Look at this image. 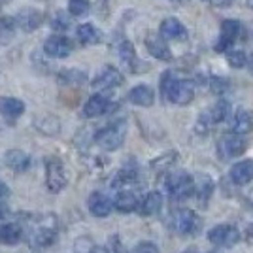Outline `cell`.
Here are the masks:
<instances>
[{
    "mask_svg": "<svg viewBox=\"0 0 253 253\" xmlns=\"http://www.w3.org/2000/svg\"><path fill=\"white\" fill-rule=\"evenodd\" d=\"M161 95L176 106H187L195 98V85L189 80H179L172 72L161 76Z\"/></svg>",
    "mask_w": 253,
    "mask_h": 253,
    "instance_id": "obj_1",
    "label": "cell"
},
{
    "mask_svg": "<svg viewBox=\"0 0 253 253\" xmlns=\"http://www.w3.org/2000/svg\"><path fill=\"white\" fill-rule=\"evenodd\" d=\"M165 189L172 201H185L195 195V178H191L185 170L169 172L165 178Z\"/></svg>",
    "mask_w": 253,
    "mask_h": 253,
    "instance_id": "obj_2",
    "label": "cell"
},
{
    "mask_svg": "<svg viewBox=\"0 0 253 253\" xmlns=\"http://www.w3.org/2000/svg\"><path fill=\"white\" fill-rule=\"evenodd\" d=\"M126 138V121L125 119H117L110 125L102 126L100 130H96L95 142L96 146H100L106 151H116L123 146Z\"/></svg>",
    "mask_w": 253,
    "mask_h": 253,
    "instance_id": "obj_3",
    "label": "cell"
},
{
    "mask_svg": "<svg viewBox=\"0 0 253 253\" xmlns=\"http://www.w3.org/2000/svg\"><path fill=\"white\" fill-rule=\"evenodd\" d=\"M57 240V219L55 215H45L38 219L31 231V246L45 250Z\"/></svg>",
    "mask_w": 253,
    "mask_h": 253,
    "instance_id": "obj_4",
    "label": "cell"
},
{
    "mask_svg": "<svg viewBox=\"0 0 253 253\" xmlns=\"http://www.w3.org/2000/svg\"><path fill=\"white\" fill-rule=\"evenodd\" d=\"M68 178H66V169L63 161L57 157L45 159V187L49 193H61L66 187Z\"/></svg>",
    "mask_w": 253,
    "mask_h": 253,
    "instance_id": "obj_5",
    "label": "cell"
},
{
    "mask_svg": "<svg viewBox=\"0 0 253 253\" xmlns=\"http://www.w3.org/2000/svg\"><path fill=\"white\" fill-rule=\"evenodd\" d=\"M246 149H248L246 138L242 134H236V132H229V134L219 138V142H217V153L221 159L240 157Z\"/></svg>",
    "mask_w": 253,
    "mask_h": 253,
    "instance_id": "obj_6",
    "label": "cell"
},
{
    "mask_svg": "<svg viewBox=\"0 0 253 253\" xmlns=\"http://www.w3.org/2000/svg\"><path fill=\"white\" fill-rule=\"evenodd\" d=\"M208 240L213 246H217V248H232L240 240V232H238L236 227H232L229 223H223V225H217V227L210 229Z\"/></svg>",
    "mask_w": 253,
    "mask_h": 253,
    "instance_id": "obj_7",
    "label": "cell"
},
{
    "mask_svg": "<svg viewBox=\"0 0 253 253\" xmlns=\"http://www.w3.org/2000/svg\"><path fill=\"white\" fill-rule=\"evenodd\" d=\"M240 23L234 21V19H223L221 21V32H219V38L215 40L213 49L217 53H225L231 49V45H234L236 38L240 36Z\"/></svg>",
    "mask_w": 253,
    "mask_h": 253,
    "instance_id": "obj_8",
    "label": "cell"
},
{
    "mask_svg": "<svg viewBox=\"0 0 253 253\" xmlns=\"http://www.w3.org/2000/svg\"><path fill=\"white\" fill-rule=\"evenodd\" d=\"M172 227L178 234H193L199 229V217L189 208H179L172 215Z\"/></svg>",
    "mask_w": 253,
    "mask_h": 253,
    "instance_id": "obj_9",
    "label": "cell"
},
{
    "mask_svg": "<svg viewBox=\"0 0 253 253\" xmlns=\"http://www.w3.org/2000/svg\"><path fill=\"white\" fill-rule=\"evenodd\" d=\"M117 53H119V59L128 72H142V70H148V64H144L136 55V49L130 40H123L117 47Z\"/></svg>",
    "mask_w": 253,
    "mask_h": 253,
    "instance_id": "obj_10",
    "label": "cell"
},
{
    "mask_svg": "<svg viewBox=\"0 0 253 253\" xmlns=\"http://www.w3.org/2000/svg\"><path fill=\"white\" fill-rule=\"evenodd\" d=\"M123 84V74L114 68V66H104L98 74L95 76V80L91 82L95 91H108V89H114Z\"/></svg>",
    "mask_w": 253,
    "mask_h": 253,
    "instance_id": "obj_11",
    "label": "cell"
},
{
    "mask_svg": "<svg viewBox=\"0 0 253 253\" xmlns=\"http://www.w3.org/2000/svg\"><path fill=\"white\" fill-rule=\"evenodd\" d=\"M43 51L51 59H66L72 51V43L63 34H53L43 42Z\"/></svg>",
    "mask_w": 253,
    "mask_h": 253,
    "instance_id": "obj_12",
    "label": "cell"
},
{
    "mask_svg": "<svg viewBox=\"0 0 253 253\" xmlns=\"http://www.w3.org/2000/svg\"><path fill=\"white\" fill-rule=\"evenodd\" d=\"M146 47H148L149 55L157 61H163V63H170L172 61V51L167 45L165 38L161 34H155V32H149L146 36Z\"/></svg>",
    "mask_w": 253,
    "mask_h": 253,
    "instance_id": "obj_13",
    "label": "cell"
},
{
    "mask_svg": "<svg viewBox=\"0 0 253 253\" xmlns=\"http://www.w3.org/2000/svg\"><path fill=\"white\" fill-rule=\"evenodd\" d=\"M87 208L91 211V215H95V217H108L112 213V208H114V201L104 193L95 191L87 199Z\"/></svg>",
    "mask_w": 253,
    "mask_h": 253,
    "instance_id": "obj_14",
    "label": "cell"
},
{
    "mask_svg": "<svg viewBox=\"0 0 253 253\" xmlns=\"http://www.w3.org/2000/svg\"><path fill=\"white\" fill-rule=\"evenodd\" d=\"M159 34L165 38V40H176V42H181L187 38V29L185 25L176 19V17H167L165 21L161 23L159 27Z\"/></svg>",
    "mask_w": 253,
    "mask_h": 253,
    "instance_id": "obj_15",
    "label": "cell"
},
{
    "mask_svg": "<svg viewBox=\"0 0 253 253\" xmlns=\"http://www.w3.org/2000/svg\"><path fill=\"white\" fill-rule=\"evenodd\" d=\"M15 21H17V27L25 32H32L36 31L43 21V13L36 8H25L21 10L17 15H15Z\"/></svg>",
    "mask_w": 253,
    "mask_h": 253,
    "instance_id": "obj_16",
    "label": "cell"
},
{
    "mask_svg": "<svg viewBox=\"0 0 253 253\" xmlns=\"http://www.w3.org/2000/svg\"><path fill=\"white\" fill-rule=\"evenodd\" d=\"M231 181L234 185H248L253 181V161L246 159V161H238L236 165H232L231 172Z\"/></svg>",
    "mask_w": 253,
    "mask_h": 253,
    "instance_id": "obj_17",
    "label": "cell"
},
{
    "mask_svg": "<svg viewBox=\"0 0 253 253\" xmlns=\"http://www.w3.org/2000/svg\"><path fill=\"white\" fill-rule=\"evenodd\" d=\"M112 108V102L106 98L104 95H100V93H96L93 95L84 106V117L87 119H93V117H100L104 116L106 112Z\"/></svg>",
    "mask_w": 253,
    "mask_h": 253,
    "instance_id": "obj_18",
    "label": "cell"
},
{
    "mask_svg": "<svg viewBox=\"0 0 253 253\" xmlns=\"http://www.w3.org/2000/svg\"><path fill=\"white\" fill-rule=\"evenodd\" d=\"M4 163L13 172H27L31 169V157L21 149H8L4 153Z\"/></svg>",
    "mask_w": 253,
    "mask_h": 253,
    "instance_id": "obj_19",
    "label": "cell"
},
{
    "mask_svg": "<svg viewBox=\"0 0 253 253\" xmlns=\"http://www.w3.org/2000/svg\"><path fill=\"white\" fill-rule=\"evenodd\" d=\"M161 208H163V195L159 191H149L148 195L140 201L136 211L144 217H151V215H157Z\"/></svg>",
    "mask_w": 253,
    "mask_h": 253,
    "instance_id": "obj_20",
    "label": "cell"
},
{
    "mask_svg": "<svg viewBox=\"0 0 253 253\" xmlns=\"http://www.w3.org/2000/svg\"><path fill=\"white\" fill-rule=\"evenodd\" d=\"M128 102L134 106H142V108H149L155 102V91L149 85H136L128 91Z\"/></svg>",
    "mask_w": 253,
    "mask_h": 253,
    "instance_id": "obj_21",
    "label": "cell"
},
{
    "mask_svg": "<svg viewBox=\"0 0 253 253\" xmlns=\"http://www.w3.org/2000/svg\"><path fill=\"white\" fill-rule=\"evenodd\" d=\"M25 114V102L13 96H0V116L4 119H17Z\"/></svg>",
    "mask_w": 253,
    "mask_h": 253,
    "instance_id": "obj_22",
    "label": "cell"
},
{
    "mask_svg": "<svg viewBox=\"0 0 253 253\" xmlns=\"http://www.w3.org/2000/svg\"><path fill=\"white\" fill-rule=\"evenodd\" d=\"M23 238V229L19 223L6 221L0 223V244L4 246H15Z\"/></svg>",
    "mask_w": 253,
    "mask_h": 253,
    "instance_id": "obj_23",
    "label": "cell"
},
{
    "mask_svg": "<svg viewBox=\"0 0 253 253\" xmlns=\"http://www.w3.org/2000/svg\"><path fill=\"white\" fill-rule=\"evenodd\" d=\"M253 128V116L248 110H238L231 119V132L236 134H248Z\"/></svg>",
    "mask_w": 253,
    "mask_h": 253,
    "instance_id": "obj_24",
    "label": "cell"
},
{
    "mask_svg": "<svg viewBox=\"0 0 253 253\" xmlns=\"http://www.w3.org/2000/svg\"><path fill=\"white\" fill-rule=\"evenodd\" d=\"M138 204H140V201L132 191H119L116 201H114V208L121 213H130V211L138 210Z\"/></svg>",
    "mask_w": 253,
    "mask_h": 253,
    "instance_id": "obj_25",
    "label": "cell"
},
{
    "mask_svg": "<svg viewBox=\"0 0 253 253\" xmlns=\"http://www.w3.org/2000/svg\"><path fill=\"white\" fill-rule=\"evenodd\" d=\"M76 36H78V40H80L82 45H93V43H98L102 40V32L98 31L95 25H91V23H85L82 27H78Z\"/></svg>",
    "mask_w": 253,
    "mask_h": 253,
    "instance_id": "obj_26",
    "label": "cell"
},
{
    "mask_svg": "<svg viewBox=\"0 0 253 253\" xmlns=\"http://www.w3.org/2000/svg\"><path fill=\"white\" fill-rule=\"evenodd\" d=\"M211 193H213V181H211L210 176L202 174L199 178H195V195H197L201 204H206L210 201Z\"/></svg>",
    "mask_w": 253,
    "mask_h": 253,
    "instance_id": "obj_27",
    "label": "cell"
},
{
    "mask_svg": "<svg viewBox=\"0 0 253 253\" xmlns=\"http://www.w3.org/2000/svg\"><path fill=\"white\" fill-rule=\"evenodd\" d=\"M87 82V74H85L84 70H78V68H68V70H63V72H59V84L61 85H66V87H70V85H84Z\"/></svg>",
    "mask_w": 253,
    "mask_h": 253,
    "instance_id": "obj_28",
    "label": "cell"
},
{
    "mask_svg": "<svg viewBox=\"0 0 253 253\" xmlns=\"http://www.w3.org/2000/svg\"><path fill=\"white\" fill-rule=\"evenodd\" d=\"M17 21L15 17H0V45L8 43L15 36Z\"/></svg>",
    "mask_w": 253,
    "mask_h": 253,
    "instance_id": "obj_29",
    "label": "cell"
},
{
    "mask_svg": "<svg viewBox=\"0 0 253 253\" xmlns=\"http://www.w3.org/2000/svg\"><path fill=\"white\" fill-rule=\"evenodd\" d=\"M208 112H210L213 125H215V123H223L227 117L231 116V104H229V100L221 98V100H217L215 104L211 106Z\"/></svg>",
    "mask_w": 253,
    "mask_h": 253,
    "instance_id": "obj_30",
    "label": "cell"
},
{
    "mask_svg": "<svg viewBox=\"0 0 253 253\" xmlns=\"http://www.w3.org/2000/svg\"><path fill=\"white\" fill-rule=\"evenodd\" d=\"M138 178V169L132 165V167H123V169L117 172L116 179H114V185L116 187H126L130 183H134Z\"/></svg>",
    "mask_w": 253,
    "mask_h": 253,
    "instance_id": "obj_31",
    "label": "cell"
},
{
    "mask_svg": "<svg viewBox=\"0 0 253 253\" xmlns=\"http://www.w3.org/2000/svg\"><path fill=\"white\" fill-rule=\"evenodd\" d=\"M176 159H178V153L176 151H167V153H163L161 157H157L153 163H151V167L153 170H157V172H163V170L170 169L174 163H176Z\"/></svg>",
    "mask_w": 253,
    "mask_h": 253,
    "instance_id": "obj_32",
    "label": "cell"
},
{
    "mask_svg": "<svg viewBox=\"0 0 253 253\" xmlns=\"http://www.w3.org/2000/svg\"><path fill=\"white\" fill-rule=\"evenodd\" d=\"M91 10L89 0H68V13L72 17H84Z\"/></svg>",
    "mask_w": 253,
    "mask_h": 253,
    "instance_id": "obj_33",
    "label": "cell"
},
{
    "mask_svg": "<svg viewBox=\"0 0 253 253\" xmlns=\"http://www.w3.org/2000/svg\"><path fill=\"white\" fill-rule=\"evenodd\" d=\"M227 63L232 68H244L248 64V55L242 49H229L227 51Z\"/></svg>",
    "mask_w": 253,
    "mask_h": 253,
    "instance_id": "obj_34",
    "label": "cell"
},
{
    "mask_svg": "<svg viewBox=\"0 0 253 253\" xmlns=\"http://www.w3.org/2000/svg\"><path fill=\"white\" fill-rule=\"evenodd\" d=\"M208 85H210V91L213 95H223V93H227V89H229V80L219 78V76H211Z\"/></svg>",
    "mask_w": 253,
    "mask_h": 253,
    "instance_id": "obj_35",
    "label": "cell"
},
{
    "mask_svg": "<svg viewBox=\"0 0 253 253\" xmlns=\"http://www.w3.org/2000/svg\"><path fill=\"white\" fill-rule=\"evenodd\" d=\"M211 125H213V121H211L210 112H202L201 116H199L197 125H195V130H197L199 134H208V130H210Z\"/></svg>",
    "mask_w": 253,
    "mask_h": 253,
    "instance_id": "obj_36",
    "label": "cell"
},
{
    "mask_svg": "<svg viewBox=\"0 0 253 253\" xmlns=\"http://www.w3.org/2000/svg\"><path fill=\"white\" fill-rule=\"evenodd\" d=\"M51 27L55 31H66V29L70 27V19L66 17L64 11H57V15L53 17V21H51Z\"/></svg>",
    "mask_w": 253,
    "mask_h": 253,
    "instance_id": "obj_37",
    "label": "cell"
},
{
    "mask_svg": "<svg viewBox=\"0 0 253 253\" xmlns=\"http://www.w3.org/2000/svg\"><path fill=\"white\" fill-rule=\"evenodd\" d=\"M132 253H161L157 248V244L153 242H140L136 244V248L132 250Z\"/></svg>",
    "mask_w": 253,
    "mask_h": 253,
    "instance_id": "obj_38",
    "label": "cell"
},
{
    "mask_svg": "<svg viewBox=\"0 0 253 253\" xmlns=\"http://www.w3.org/2000/svg\"><path fill=\"white\" fill-rule=\"evenodd\" d=\"M234 0H210L211 6H215V8H229Z\"/></svg>",
    "mask_w": 253,
    "mask_h": 253,
    "instance_id": "obj_39",
    "label": "cell"
},
{
    "mask_svg": "<svg viewBox=\"0 0 253 253\" xmlns=\"http://www.w3.org/2000/svg\"><path fill=\"white\" fill-rule=\"evenodd\" d=\"M8 195H10V189H8V185L0 181V201H2V199H6Z\"/></svg>",
    "mask_w": 253,
    "mask_h": 253,
    "instance_id": "obj_40",
    "label": "cell"
},
{
    "mask_svg": "<svg viewBox=\"0 0 253 253\" xmlns=\"http://www.w3.org/2000/svg\"><path fill=\"white\" fill-rule=\"evenodd\" d=\"M89 253H110V252H106V250H100V248H93Z\"/></svg>",
    "mask_w": 253,
    "mask_h": 253,
    "instance_id": "obj_41",
    "label": "cell"
},
{
    "mask_svg": "<svg viewBox=\"0 0 253 253\" xmlns=\"http://www.w3.org/2000/svg\"><path fill=\"white\" fill-rule=\"evenodd\" d=\"M248 66H250V68L253 70V53L250 55V57H248Z\"/></svg>",
    "mask_w": 253,
    "mask_h": 253,
    "instance_id": "obj_42",
    "label": "cell"
},
{
    "mask_svg": "<svg viewBox=\"0 0 253 253\" xmlns=\"http://www.w3.org/2000/svg\"><path fill=\"white\" fill-rule=\"evenodd\" d=\"M246 6H248L250 10H253V0H246Z\"/></svg>",
    "mask_w": 253,
    "mask_h": 253,
    "instance_id": "obj_43",
    "label": "cell"
},
{
    "mask_svg": "<svg viewBox=\"0 0 253 253\" xmlns=\"http://www.w3.org/2000/svg\"><path fill=\"white\" fill-rule=\"evenodd\" d=\"M183 253H199V252H197V250H185Z\"/></svg>",
    "mask_w": 253,
    "mask_h": 253,
    "instance_id": "obj_44",
    "label": "cell"
},
{
    "mask_svg": "<svg viewBox=\"0 0 253 253\" xmlns=\"http://www.w3.org/2000/svg\"><path fill=\"white\" fill-rule=\"evenodd\" d=\"M6 2H8V0H0V8H2V6L6 4Z\"/></svg>",
    "mask_w": 253,
    "mask_h": 253,
    "instance_id": "obj_45",
    "label": "cell"
},
{
    "mask_svg": "<svg viewBox=\"0 0 253 253\" xmlns=\"http://www.w3.org/2000/svg\"><path fill=\"white\" fill-rule=\"evenodd\" d=\"M213 253H215V252H213Z\"/></svg>",
    "mask_w": 253,
    "mask_h": 253,
    "instance_id": "obj_46",
    "label": "cell"
}]
</instances>
